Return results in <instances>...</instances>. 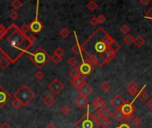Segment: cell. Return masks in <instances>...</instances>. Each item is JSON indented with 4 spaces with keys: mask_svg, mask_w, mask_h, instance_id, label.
I'll return each instance as SVG.
<instances>
[{
    "mask_svg": "<svg viewBox=\"0 0 152 128\" xmlns=\"http://www.w3.org/2000/svg\"><path fill=\"white\" fill-rule=\"evenodd\" d=\"M121 45L102 28L95 29L82 44V52L88 58L95 60L98 67L110 62Z\"/></svg>",
    "mask_w": 152,
    "mask_h": 128,
    "instance_id": "obj_1",
    "label": "cell"
},
{
    "mask_svg": "<svg viewBox=\"0 0 152 128\" xmlns=\"http://www.w3.org/2000/svg\"><path fill=\"white\" fill-rule=\"evenodd\" d=\"M35 41L33 35L27 36L15 24H11L0 37V52L11 63H14L28 52Z\"/></svg>",
    "mask_w": 152,
    "mask_h": 128,
    "instance_id": "obj_2",
    "label": "cell"
},
{
    "mask_svg": "<svg viewBox=\"0 0 152 128\" xmlns=\"http://www.w3.org/2000/svg\"><path fill=\"white\" fill-rule=\"evenodd\" d=\"M28 58L38 69L43 68L51 60V56L42 47H37L33 53H29Z\"/></svg>",
    "mask_w": 152,
    "mask_h": 128,
    "instance_id": "obj_3",
    "label": "cell"
},
{
    "mask_svg": "<svg viewBox=\"0 0 152 128\" xmlns=\"http://www.w3.org/2000/svg\"><path fill=\"white\" fill-rule=\"evenodd\" d=\"M13 97L14 99L20 100L25 107L30 102H32V100L36 97V94L28 86H26L25 84H22L20 87L13 94Z\"/></svg>",
    "mask_w": 152,
    "mask_h": 128,
    "instance_id": "obj_4",
    "label": "cell"
},
{
    "mask_svg": "<svg viewBox=\"0 0 152 128\" xmlns=\"http://www.w3.org/2000/svg\"><path fill=\"white\" fill-rule=\"evenodd\" d=\"M120 110L126 118V123L132 121V119L134 118V113L135 111V108L134 107L133 103H130L126 101V102L121 107Z\"/></svg>",
    "mask_w": 152,
    "mask_h": 128,
    "instance_id": "obj_5",
    "label": "cell"
},
{
    "mask_svg": "<svg viewBox=\"0 0 152 128\" xmlns=\"http://www.w3.org/2000/svg\"><path fill=\"white\" fill-rule=\"evenodd\" d=\"M75 126L77 128H94V124L92 121L90 115H89V109L87 110V113L83 118H81L76 123Z\"/></svg>",
    "mask_w": 152,
    "mask_h": 128,
    "instance_id": "obj_6",
    "label": "cell"
},
{
    "mask_svg": "<svg viewBox=\"0 0 152 128\" xmlns=\"http://www.w3.org/2000/svg\"><path fill=\"white\" fill-rule=\"evenodd\" d=\"M48 87L53 94H59L64 89V84L61 83L58 78H55L49 84Z\"/></svg>",
    "mask_w": 152,
    "mask_h": 128,
    "instance_id": "obj_7",
    "label": "cell"
},
{
    "mask_svg": "<svg viewBox=\"0 0 152 128\" xmlns=\"http://www.w3.org/2000/svg\"><path fill=\"white\" fill-rule=\"evenodd\" d=\"M11 99V94L2 86H0V109H2Z\"/></svg>",
    "mask_w": 152,
    "mask_h": 128,
    "instance_id": "obj_8",
    "label": "cell"
},
{
    "mask_svg": "<svg viewBox=\"0 0 152 128\" xmlns=\"http://www.w3.org/2000/svg\"><path fill=\"white\" fill-rule=\"evenodd\" d=\"M79 70L81 75L83 76H88L92 73V71L94 70V66H92L91 64H89L88 62H86V61H83V62L78 66Z\"/></svg>",
    "mask_w": 152,
    "mask_h": 128,
    "instance_id": "obj_9",
    "label": "cell"
},
{
    "mask_svg": "<svg viewBox=\"0 0 152 128\" xmlns=\"http://www.w3.org/2000/svg\"><path fill=\"white\" fill-rule=\"evenodd\" d=\"M126 102V101L121 97L119 94H116L113 98L110 100V104L117 110V109H121V107Z\"/></svg>",
    "mask_w": 152,
    "mask_h": 128,
    "instance_id": "obj_10",
    "label": "cell"
},
{
    "mask_svg": "<svg viewBox=\"0 0 152 128\" xmlns=\"http://www.w3.org/2000/svg\"><path fill=\"white\" fill-rule=\"evenodd\" d=\"M29 29L32 33L34 34H37L39 32L42 31L43 29V24L41 23V21H39L37 19L34 20L30 24H29Z\"/></svg>",
    "mask_w": 152,
    "mask_h": 128,
    "instance_id": "obj_11",
    "label": "cell"
},
{
    "mask_svg": "<svg viewBox=\"0 0 152 128\" xmlns=\"http://www.w3.org/2000/svg\"><path fill=\"white\" fill-rule=\"evenodd\" d=\"M74 102H75L76 106L78 107V109L82 110V109L86 108V107L89 104V100H88V98H86V97H84V96L79 95V96H77V97L76 98V100H75Z\"/></svg>",
    "mask_w": 152,
    "mask_h": 128,
    "instance_id": "obj_12",
    "label": "cell"
},
{
    "mask_svg": "<svg viewBox=\"0 0 152 128\" xmlns=\"http://www.w3.org/2000/svg\"><path fill=\"white\" fill-rule=\"evenodd\" d=\"M78 91V93H79V95H81V96H84V97H88V96H90L93 93H94V89L92 88V86H89V85H87V84H86L85 86H83L80 89H78L77 90Z\"/></svg>",
    "mask_w": 152,
    "mask_h": 128,
    "instance_id": "obj_13",
    "label": "cell"
},
{
    "mask_svg": "<svg viewBox=\"0 0 152 128\" xmlns=\"http://www.w3.org/2000/svg\"><path fill=\"white\" fill-rule=\"evenodd\" d=\"M126 90H127V92H128L129 94H131L132 96H135L138 94L139 87H138V85L134 81H131V82H129L127 84Z\"/></svg>",
    "mask_w": 152,
    "mask_h": 128,
    "instance_id": "obj_14",
    "label": "cell"
},
{
    "mask_svg": "<svg viewBox=\"0 0 152 128\" xmlns=\"http://www.w3.org/2000/svg\"><path fill=\"white\" fill-rule=\"evenodd\" d=\"M43 103H44L47 108H51V107H53V106L56 103V99H55L54 96L52 95L51 94H47L43 98Z\"/></svg>",
    "mask_w": 152,
    "mask_h": 128,
    "instance_id": "obj_15",
    "label": "cell"
},
{
    "mask_svg": "<svg viewBox=\"0 0 152 128\" xmlns=\"http://www.w3.org/2000/svg\"><path fill=\"white\" fill-rule=\"evenodd\" d=\"M70 84H71L75 88H77V89L78 90V89H80L83 86H85V85L86 84V79H85L84 78L79 77V78H77L71 79Z\"/></svg>",
    "mask_w": 152,
    "mask_h": 128,
    "instance_id": "obj_16",
    "label": "cell"
},
{
    "mask_svg": "<svg viewBox=\"0 0 152 128\" xmlns=\"http://www.w3.org/2000/svg\"><path fill=\"white\" fill-rule=\"evenodd\" d=\"M93 107L96 110H101L106 108V103H105V102L101 97H97L93 102Z\"/></svg>",
    "mask_w": 152,
    "mask_h": 128,
    "instance_id": "obj_17",
    "label": "cell"
},
{
    "mask_svg": "<svg viewBox=\"0 0 152 128\" xmlns=\"http://www.w3.org/2000/svg\"><path fill=\"white\" fill-rule=\"evenodd\" d=\"M113 117L117 119V121L120 122V123H124L126 122V118L124 116V114L121 112L120 109H117L114 113H113Z\"/></svg>",
    "mask_w": 152,
    "mask_h": 128,
    "instance_id": "obj_18",
    "label": "cell"
},
{
    "mask_svg": "<svg viewBox=\"0 0 152 128\" xmlns=\"http://www.w3.org/2000/svg\"><path fill=\"white\" fill-rule=\"evenodd\" d=\"M138 98H139V100H140L141 102H147V101L149 100L150 95H149V94L145 91V87H143V88L140 91V93H139V94H138Z\"/></svg>",
    "mask_w": 152,
    "mask_h": 128,
    "instance_id": "obj_19",
    "label": "cell"
},
{
    "mask_svg": "<svg viewBox=\"0 0 152 128\" xmlns=\"http://www.w3.org/2000/svg\"><path fill=\"white\" fill-rule=\"evenodd\" d=\"M10 64H11V61L6 57L4 56V57L0 58V69H7L10 66Z\"/></svg>",
    "mask_w": 152,
    "mask_h": 128,
    "instance_id": "obj_20",
    "label": "cell"
},
{
    "mask_svg": "<svg viewBox=\"0 0 152 128\" xmlns=\"http://www.w3.org/2000/svg\"><path fill=\"white\" fill-rule=\"evenodd\" d=\"M101 115H102V118L110 119V118L113 116V113L108 108H104V109L101 110Z\"/></svg>",
    "mask_w": 152,
    "mask_h": 128,
    "instance_id": "obj_21",
    "label": "cell"
},
{
    "mask_svg": "<svg viewBox=\"0 0 152 128\" xmlns=\"http://www.w3.org/2000/svg\"><path fill=\"white\" fill-rule=\"evenodd\" d=\"M69 77H70L72 79H75V78H77L81 77V73H80L79 68L77 67V68H74L72 70H70V72H69Z\"/></svg>",
    "mask_w": 152,
    "mask_h": 128,
    "instance_id": "obj_22",
    "label": "cell"
},
{
    "mask_svg": "<svg viewBox=\"0 0 152 128\" xmlns=\"http://www.w3.org/2000/svg\"><path fill=\"white\" fill-rule=\"evenodd\" d=\"M134 43L135 44V45H136L137 47H142V46L145 44V39H144L143 37H142V36H137V37L134 38Z\"/></svg>",
    "mask_w": 152,
    "mask_h": 128,
    "instance_id": "obj_23",
    "label": "cell"
},
{
    "mask_svg": "<svg viewBox=\"0 0 152 128\" xmlns=\"http://www.w3.org/2000/svg\"><path fill=\"white\" fill-rule=\"evenodd\" d=\"M86 7H87L88 10H90L91 12H94V11H95V10L99 7V4H98L95 1L91 0V1H89V2L87 3Z\"/></svg>",
    "mask_w": 152,
    "mask_h": 128,
    "instance_id": "obj_24",
    "label": "cell"
},
{
    "mask_svg": "<svg viewBox=\"0 0 152 128\" xmlns=\"http://www.w3.org/2000/svg\"><path fill=\"white\" fill-rule=\"evenodd\" d=\"M100 88L102 92H105V93H108L110 91L111 89V86H110V84L109 82H102L101 85H100Z\"/></svg>",
    "mask_w": 152,
    "mask_h": 128,
    "instance_id": "obj_25",
    "label": "cell"
},
{
    "mask_svg": "<svg viewBox=\"0 0 152 128\" xmlns=\"http://www.w3.org/2000/svg\"><path fill=\"white\" fill-rule=\"evenodd\" d=\"M12 107H13V109H15V110H20V108L24 107L23 103H22L20 100H18V99H14V100L12 101Z\"/></svg>",
    "mask_w": 152,
    "mask_h": 128,
    "instance_id": "obj_26",
    "label": "cell"
},
{
    "mask_svg": "<svg viewBox=\"0 0 152 128\" xmlns=\"http://www.w3.org/2000/svg\"><path fill=\"white\" fill-rule=\"evenodd\" d=\"M59 34H60V36H61L62 38H67V37L69 36L70 31L69 30L68 28H62V29L59 31Z\"/></svg>",
    "mask_w": 152,
    "mask_h": 128,
    "instance_id": "obj_27",
    "label": "cell"
},
{
    "mask_svg": "<svg viewBox=\"0 0 152 128\" xmlns=\"http://www.w3.org/2000/svg\"><path fill=\"white\" fill-rule=\"evenodd\" d=\"M124 42L126 43V45H132L133 43H134V38L133 37V36L131 35V34H127V35H126L125 36V37H124Z\"/></svg>",
    "mask_w": 152,
    "mask_h": 128,
    "instance_id": "obj_28",
    "label": "cell"
},
{
    "mask_svg": "<svg viewBox=\"0 0 152 128\" xmlns=\"http://www.w3.org/2000/svg\"><path fill=\"white\" fill-rule=\"evenodd\" d=\"M68 63H69V65L70 67H72L73 69H74V68H77V65H78V61H77V60L76 59V57H71V58H69V59L68 60Z\"/></svg>",
    "mask_w": 152,
    "mask_h": 128,
    "instance_id": "obj_29",
    "label": "cell"
},
{
    "mask_svg": "<svg viewBox=\"0 0 152 128\" xmlns=\"http://www.w3.org/2000/svg\"><path fill=\"white\" fill-rule=\"evenodd\" d=\"M111 123L110 121V119H107V118H102L101 121H100V126L102 127L103 128H108L110 127Z\"/></svg>",
    "mask_w": 152,
    "mask_h": 128,
    "instance_id": "obj_30",
    "label": "cell"
},
{
    "mask_svg": "<svg viewBox=\"0 0 152 128\" xmlns=\"http://www.w3.org/2000/svg\"><path fill=\"white\" fill-rule=\"evenodd\" d=\"M71 51L75 53V54H80V53H82V49H81V46L79 45V44L78 43H77L75 45H73L72 46V48H71Z\"/></svg>",
    "mask_w": 152,
    "mask_h": 128,
    "instance_id": "obj_31",
    "label": "cell"
},
{
    "mask_svg": "<svg viewBox=\"0 0 152 128\" xmlns=\"http://www.w3.org/2000/svg\"><path fill=\"white\" fill-rule=\"evenodd\" d=\"M11 5H12V7L15 11H17V10H19V9L22 6V3H21L20 0H14V1L12 2Z\"/></svg>",
    "mask_w": 152,
    "mask_h": 128,
    "instance_id": "obj_32",
    "label": "cell"
},
{
    "mask_svg": "<svg viewBox=\"0 0 152 128\" xmlns=\"http://www.w3.org/2000/svg\"><path fill=\"white\" fill-rule=\"evenodd\" d=\"M61 113H62V114L67 115V114H69V113L71 111V107H70L69 105L64 104V105H62V106H61Z\"/></svg>",
    "mask_w": 152,
    "mask_h": 128,
    "instance_id": "obj_33",
    "label": "cell"
},
{
    "mask_svg": "<svg viewBox=\"0 0 152 128\" xmlns=\"http://www.w3.org/2000/svg\"><path fill=\"white\" fill-rule=\"evenodd\" d=\"M142 118H139V117H134V118L132 119V124L134 126V127H140L141 125H142Z\"/></svg>",
    "mask_w": 152,
    "mask_h": 128,
    "instance_id": "obj_34",
    "label": "cell"
},
{
    "mask_svg": "<svg viewBox=\"0 0 152 128\" xmlns=\"http://www.w3.org/2000/svg\"><path fill=\"white\" fill-rule=\"evenodd\" d=\"M53 54L56 55V56H59V57L62 58V56L64 55V50H63L61 47H57V48L54 50Z\"/></svg>",
    "mask_w": 152,
    "mask_h": 128,
    "instance_id": "obj_35",
    "label": "cell"
},
{
    "mask_svg": "<svg viewBox=\"0 0 152 128\" xmlns=\"http://www.w3.org/2000/svg\"><path fill=\"white\" fill-rule=\"evenodd\" d=\"M129 31H130V28H129L128 25L124 24V25H122V26L120 27V32L123 33L124 35H127V34L129 33Z\"/></svg>",
    "mask_w": 152,
    "mask_h": 128,
    "instance_id": "obj_36",
    "label": "cell"
},
{
    "mask_svg": "<svg viewBox=\"0 0 152 128\" xmlns=\"http://www.w3.org/2000/svg\"><path fill=\"white\" fill-rule=\"evenodd\" d=\"M20 29V31H21L22 33L26 34V35H27V33L30 30V29H29V25L27 24V23H23Z\"/></svg>",
    "mask_w": 152,
    "mask_h": 128,
    "instance_id": "obj_37",
    "label": "cell"
},
{
    "mask_svg": "<svg viewBox=\"0 0 152 128\" xmlns=\"http://www.w3.org/2000/svg\"><path fill=\"white\" fill-rule=\"evenodd\" d=\"M9 17H10V19H11V20H17V19L19 18V13H18V12H17V11L13 10V11H12V12L9 13Z\"/></svg>",
    "mask_w": 152,
    "mask_h": 128,
    "instance_id": "obj_38",
    "label": "cell"
},
{
    "mask_svg": "<svg viewBox=\"0 0 152 128\" xmlns=\"http://www.w3.org/2000/svg\"><path fill=\"white\" fill-rule=\"evenodd\" d=\"M34 77H35V78H36L37 80L41 81V80H43V79H44V78H45V74H44L42 71H37V72L34 75Z\"/></svg>",
    "mask_w": 152,
    "mask_h": 128,
    "instance_id": "obj_39",
    "label": "cell"
},
{
    "mask_svg": "<svg viewBox=\"0 0 152 128\" xmlns=\"http://www.w3.org/2000/svg\"><path fill=\"white\" fill-rule=\"evenodd\" d=\"M61 59L62 58H61V57H59V56H56V55H53V56H51V61H53V62L54 63V64H59L61 61Z\"/></svg>",
    "mask_w": 152,
    "mask_h": 128,
    "instance_id": "obj_40",
    "label": "cell"
},
{
    "mask_svg": "<svg viewBox=\"0 0 152 128\" xmlns=\"http://www.w3.org/2000/svg\"><path fill=\"white\" fill-rule=\"evenodd\" d=\"M97 19H98V21H99V24H102V23H104L105 21H106V17L103 15V14H100L98 17H97Z\"/></svg>",
    "mask_w": 152,
    "mask_h": 128,
    "instance_id": "obj_41",
    "label": "cell"
},
{
    "mask_svg": "<svg viewBox=\"0 0 152 128\" xmlns=\"http://www.w3.org/2000/svg\"><path fill=\"white\" fill-rule=\"evenodd\" d=\"M90 24H91L92 26H94V27L97 26V25L99 24V21H98L97 17H93V18L90 20Z\"/></svg>",
    "mask_w": 152,
    "mask_h": 128,
    "instance_id": "obj_42",
    "label": "cell"
},
{
    "mask_svg": "<svg viewBox=\"0 0 152 128\" xmlns=\"http://www.w3.org/2000/svg\"><path fill=\"white\" fill-rule=\"evenodd\" d=\"M144 17L147 18V19H151L152 20V7L147 11V12L144 14Z\"/></svg>",
    "mask_w": 152,
    "mask_h": 128,
    "instance_id": "obj_43",
    "label": "cell"
},
{
    "mask_svg": "<svg viewBox=\"0 0 152 128\" xmlns=\"http://www.w3.org/2000/svg\"><path fill=\"white\" fill-rule=\"evenodd\" d=\"M116 128H132L127 123H126V122H124V123H121L118 127H117Z\"/></svg>",
    "mask_w": 152,
    "mask_h": 128,
    "instance_id": "obj_44",
    "label": "cell"
},
{
    "mask_svg": "<svg viewBox=\"0 0 152 128\" xmlns=\"http://www.w3.org/2000/svg\"><path fill=\"white\" fill-rule=\"evenodd\" d=\"M5 29H6V28L4 27V24H0V37H2V35L4 33Z\"/></svg>",
    "mask_w": 152,
    "mask_h": 128,
    "instance_id": "obj_45",
    "label": "cell"
},
{
    "mask_svg": "<svg viewBox=\"0 0 152 128\" xmlns=\"http://www.w3.org/2000/svg\"><path fill=\"white\" fill-rule=\"evenodd\" d=\"M146 106H147V108H148L150 110H151L152 111V99L151 100H149V101H148V102H147Z\"/></svg>",
    "mask_w": 152,
    "mask_h": 128,
    "instance_id": "obj_46",
    "label": "cell"
},
{
    "mask_svg": "<svg viewBox=\"0 0 152 128\" xmlns=\"http://www.w3.org/2000/svg\"><path fill=\"white\" fill-rule=\"evenodd\" d=\"M140 3H141L142 5L146 6V5H148V4L151 3V1H150V0H141V1H140Z\"/></svg>",
    "mask_w": 152,
    "mask_h": 128,
    "instance_id": "obj_47",
    "label": "cell"
},
{
    "mask_svg": "<svg viewBox=\"0 0 152 128\" xmlns=\"http://www.w3.org/2000/svg\"><path fill=\"white\" fill-rule=\"evenodd\" d=\"M0 128H11V126H10L7 122H4V123L1 125Z\"/></svg>",
    "mask_w": 152,
    "mask_h": 128,
    "instance_id": "obj_48",
    "label": "cell"
},
{
    "mask_svg": "<svg viewBox=\"0 0 152 128\" xmlns=\"http://www.w3.org/2000/svg\"><path fill=\"white\" fill-rule=\"evenodd\" d=\"M45 128H56V127L53 124H49L48 126H46Z\"/></svg>",
    "mask_w": 152,
    "mask_h": 128,
    "instance_id": "obj_49",
    "label": "cell"
},
{
    "mask_svg": "<svg viewBox=\"0 0 152 128\" xmlns=\"http://www.w3.org/2000/svg\"><path fill=\"white\" fill-rule=\"evenodd\" d=\"M151 27H152V23H151Z\"/></svg>",
    "mask_w": 152,
    "mask_h": 128,
    "instance_id": "obj_50",
    "label": "cell"
}]
</instances>
